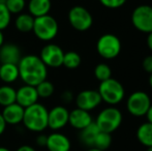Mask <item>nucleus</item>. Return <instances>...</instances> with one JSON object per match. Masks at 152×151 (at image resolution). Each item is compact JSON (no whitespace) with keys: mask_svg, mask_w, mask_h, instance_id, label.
Instances as JSON below:
<instances>
[{"mask_svg":"<svg viewBox=\"0 0 152 151\" xmlns=\"http://www.w3.org/2000/svg\"><path fill=\"white\" fill-rule=\"evenodd\" d=\"M22 58V53L17 44H3L0 47V63H10L18 64Z\"/></svg>","mask_w":152,"mask_h":151,"instance_id":"obj_16","label":"nucleus"},{"mask_svg":"<svg viewBox=\"0 0 152 151\" xmlns=\"http://www.w3.org/2000/svg\"><path fill=\"white\" fill-rule=\"evenodd\" d=\"M61 98H62V101H63L64 103H70V101L74 99V95H72V93L70 92V91L66 90V91H64V92L62 93Z\"/></svg>","mask_w":152,"mask_h":151,"instance_id":"obj_33","label":"nucleus"},{"mask_svg":"<svg viewBox=\"0 0 152 151\" xmlns=\"http://www.w3.org/2000/svg\"><path fill=\"white\" fill-rule=\"evenodd\" d=\"M149 85H150V87L152 89V74L150 75V77H149Z\"/></svg>","mask_w":152,"mask_h":151,"instance_id":"obj_40","label":"nucleus"},{"mask_svg":"<svg viewBox=\"0 0 152 151\" xmlns=\"http://www.w3.org/2000/svg\"><path fill=\"white\" fill-rule=\"evenodd\" d=\"M27 7L28 12L33 18H38L49 15L52 8V2L51 0H29Z\"/></svg>","mask_w":152,"mask_h":151,"instance_id":"obj_18","label":"nucleus"},{"mask_svg":"<svg viewBox=\"0 0 152 151\" xmlns=\"http://www.w3.org/2000/svg\"><path fill=\"white\" fill-rule=\"evenodd\" d=\"M0 67H1V63H0Z\"/></svg>","mask_w":152,"mask_h":151,"instance_id":"obj_43","label":"nucleus"},{"mask_svg":"<svg viewBox=\"0 0 152 151\" xmlns=\"http://www.w3.org/2000/svg\"><path fill=\"white\" fill-rule=\"evenodd\" d=\"M19 79L18 64H10L4 63L0 67V80L6 85L15 83Z\"/></svg>","mask_w":152,"mask_h":151,"instance_id":"obj_19","label":"nucleus"},{"mask_svg":"<svg viewBox=\"0 0 152 151\" xmlns=\"http://www.w3.org/2000/svg\"><path fill=\"white\" fill-rule=\"evenodd\" d=\"M112 135L108 133H104V131H99L98 135L96 136L95 141H94V148H97L102 151H106L110 146L112 145Z\"/></svg>","mask_w":152,"mask_h":151,"instance_id":"obj_25","label":"nucleus"},{"mask_svg":"<svg viewBox=\"0 0 152 151\" xmlns=\"http://www.w3.org/2000/svg\"><path fill=\"white\" fill-rule=\"evenodd\" d=\"M25 109L18 105L17 103L12 104L10 106L3 107V110L1 112V115L3 117L6 124L10 125H18L22 123L23 117H24Z\"/></svg>","mask_w":152,"mask_h":151,"instance_id":"obj_17","label":"nucleus"},{"mask_svg":"<svg viewBox=\"0 0 152 151\" xmlns=\"http://www.w3.org/2000/svg\"><path fill=\"white\" fill-rule=\"evenodd\" d=\"M16 151H36V150L30 145H22V146H20Z\"/></svg>","mask_w":152,"mask_h":151,"instance_id":"obj_35","label":"nucleus"},{"mask_svg":"<svg viewBox=\"0 0 152 151\" xmlns=\"http://www.w3.org/2000/svg\"><path fill=\"white\" fill-rule=\"evenodd\" d=\"M16 103V89L10 85L0 86V106L6 107Z\"/></svg>","mask_w":152,"mask_h":151,"instance_id":"obj_23","label":"nucleus"},{"mask_svg":"<svg viewBox=\"0 0 152 151\" xmlns=\"http://www.w3.org/2000/svg\"><path fill=\"white\" fill-rule=\"evenodd\" d=\"M146 42H147V46H148L149 50L152 52V32L147 34V40H146Z\"/></svg>","mask_w":152,"mask_h":151,"instance_id":"obj_36","label":"nucleus"},{"mask_svg":"<svg viewBox=\"0 0 152 151\" xmlns=\"http://www.w3.org/2000/svg\"><path fill=\"white\" fill-rule=\"evenodd\" d=\"M142 66H143V69H144L146 73L151 75L152 74V55H149V56L145 57V58L143 59Z\"/></svg>","mask_w":152,"mask_h":151,"instance_id":"obj_31","label":"nucleus"},{"mask_svg":"<svg viewBox=\"0 0 152 151\" xmlns=\"http://www.w3.org/2000/svg\"><path fill=\"white\" fill-rule=\"evenodd\" d=\"M59 31L58 22L50 15L34 18L32 32L42 42H51L57 36Z\"/></svg>","mask_w":152,"mask_h":151,"instance_id":"obj_5","label":"nucleus"},{"mask_svg":"<svg viewBox=\"0 0 152 151\" xmlns=\"http://www.w3.org/2000/svg\"><path fill=\"white\" fill-rule=\"evenodd\" d=\"M69 111L63 106H56L49 111L48 127L52 131H60L68 124Z\"/></svg>","mask_w":152,"mask_h":151,"instance_id":"obj_12","label":"nucleus"},{"mask_svg":"<svg viewBox=\"0 0 152 151\" xmlns=\"http://www.w3.org/2000/svg\"><path fill=\"white\" fill-rule=\"evenodd\" d=\"M86 151H102V150L97 149V148H94V147H91V148H88Z\"/></svg>","mask_w":152,"mask_h":151,"instance_id":"obj_39","label":"nucleus"},{"mask_svg":"<svg viewBox=\"0 0 152 151\" xmlns=\"http://www.w3.org/2000/svg\"><path fill=\"white\" fill-rule=\"evenodd\" d=\"M147 151H152V147H148V148H147Z\"/></svg>","mask_w":152,"mask_h":151,"instance_id":"obj_42","label":"nucleus"},{"mask_svg":"<svg viewBox=\"0 0 152 151\" xmlns=\"http://www.w3.org/2000/svg\"><path fill=\"white\" fill-rule=\"evenodd\" d=\"M81 62H82V58H81L80 54H78L77 52L69 51V52L64 53L63 62H62V65L64 67H66L68 69H78L81 65Z\"/></svg>","mask_w":152,"mask_h":151,"instance_id":"obj_24","label":"nucleus"},{"mask_svg":"<svg viewBox=\"0 0 152 151\" xmlns=\"http://www.w3.org/2000/svg\"><path fill=\"white\" fill-rule=\"evenodd\" d=\"M151 106L150 96L144 91H136L128 96L126 101V109L134 117H143Z\"/></svg>","mask_w":152,"mask_h":151,"instance_id":"obj_8","label":"nucleus"},{"mask_svg":"<svg viewBox=\"0 0 152 151\" xmlns=\"http://www.w3.org/2000/svg\"><path fill=\"white\" fill-rule=\"evenodd\" d=\"M0 151H10V150L6 147H0Z\"/></svg>","mask_w":152,"mask_h":151,"instance_id":"obj_41","label":"nucleus"},{"mask_svg":"<svg viewBox=\"0 0 152 151\" xmlns=\"http://www.w3.org/2000/svg\"><path fill=\"white\" fill-rule=\"evenodd\" d=\"M5 6L12 15L22 14L26 7V0H6Z\"/></svg>","mask_w":152,"mask_h":151,"instance_id":"obj_28","label":"nucleus"},{"mask_svg":"<svg viewBox=\"0 0 152 151\" xmlns=\"http://www.w3.org/2000/svg\"><path fill=\"white\" fill-rule=\"evenodd\" d=\"M93 122L90 112L85 111V110L76 108L72 111L69 112V117H68V124L75 129L82 131L85 127L90 125Z\"/></svg>","mask_w":152,"mask_h":151,"instance_id":"obj_14","label":"nucleus"},{"mask_svg":"<svg viewBox=\"0 0 152 151\" xmlns=\"http://www.w3.org/2000/svg\"><path fill=\"white\" fill-rule=\"evenodd\" d=\"M63 56L64 52L61 47L56 44H52V42L42 47L39 54V58L45 63V65L51 69H58L62 66Z\"/></svg>","mask_w":152,"mask_h":151,"instance_id":"obj_10","label":"nucleus"},{"mask_svg":"<svg viewBox=\"0 0 152 151\" xmlns=\"http://www.w3.org/2000/svg\"><path fill=\"white\" fill-rule=\"evenodd\" d=\"M97 91L102 97V101L112 107L120 104L125 96L123 85L118 80L113 78L100 82Z\"/></svg>","mask_w":152,"mask_h":151,"instance_id":"obj_3","label":"nucleus"},{"mask_svg":"<svg viewBox=\"0 0 152 151\" xmlns=\"http://www.w3.org/2000/svg\"><path fill=\"white\" fill-rule=\"evenodd\" d=\"M6 125H7V124H6V122L4 121V119H3V117H2L1 113H0V136H1L4 131H5Z\"/></svg>","mask_w":152,"mask_h":151,"instance_id":"obj_34","label":"nucleus"},{"mask_svg":"<svg viewBox=\"0 0 152 151\" xmlns=\"http://www.w3.org/2000/svg\"><path fill=\"white\" fill-rule=\"evenodd\" d=\"M97 125L95 124V122H92L90 125H88L87 127H85L84 129L80 131V141L83 145H85L86 147L91 148L94 145V141H95L96 136L99 133Z\"/></svg>","mask_w":152,"mask_h":151,"instance_id":"obj_21","label":"nucleus"},{"mask_svg":"<svg viewBox=\"0 0 152 151\" xmlns=\"http://www.w3.org/2000/svg\"><path fill=\"white\" fill-rule=\"evenodd\" d=\"M35 88L39 98H49L50 96H52L55 91L53 83H51L48 80H45L44 82L39 83L37 86H35Z\"/></svg>","mask_w":152,"mask_h":151,"instance_id":"obj_26","label":"nucleus"},{"mask_svg":"<svg viewBox=\"0 0 152 151\" xmlns=\"http://www.w3.org/2000/svg\"><path fill=\"white\" fill-rule=\"evenodd\" d=\"M46 148L49 151H70L72 143L64 133L54 131L48 136Z\"/></svg>","mask_w":152,"mask_h":151,"instance_id":"obj_15","label":"nucleus"},{"mask_svg":"<svg viewBox=\"0 0 152 151\" xmlns=\"http://www.w3.org/2000/svg\"><path fill=\"white\" fill-rule=\"evenodd\" d=\"M15 27L21 33L32 32L34 24V18L29 12H22L19 14L15 19Z\"/></svg>","mask_w":152,"mask_h":151,"instance_id":"obj_20","label":"nucleus"},{"mask_svg":"<svg viewBox=\"0 0 152 151\" xmlns=\"http://www.w3.org/2000/svg\"><path fill=\"white\" fill-rule=\"evenodd\" d=\"M77 108L90 112L102 104V97L97 90H83L75 98Z\"/></svg>","mask_w":152,"mask_h":151,"instance_id":"obj_11","label":"nucleus"},{"mask_svg":"<svg viewBox=\"0 0 152 151\" xmlns=\"http://www.w3.org/2000/svg\"><path fill=\"white\" fill-rule=\"evenodd\" d=\"M49 110L44 105L36 103L24 111L22 123L28 131L33 133H42L48 127Z\"/></svg>","mask_w":152,"mask_h":151,"instance_id":"obj_2","label":"nucleus"},{"mask_svg":"<svg viewBox=\"0 0 152 151\" xmlns=\"http://www.w3.org/2000/svg\"><path fill=\"white\" fill-rule=\"evenodd\" d=\"M145 116L147 117V122L152 123V104H151L150 108H149V110L147 111V113H146Z\"/></svg>","mask_w":152,"mask_h":151,"instance_id":"obj_37","label":"nucleus"},{"mask_svg":"<svg viewBox=\"0 0 152 151\" xmlns=\"http://www.w3.org/2000/svg\"><path fill=\"white\" fill-rule=\"evenodd\" d=\"M127 0H99V2L107 8H111V9H116L125 4Z\"/></svg>","mask_w":152,"mask_h":151,"instance_id":"obj_30","label":"nucleus"},{"mask_svg":"<svg viewBox=\"0 0 152 151\" xmlns=\"http://www.w3.org/2000/svg\"><path fill=\"white\" fill-rule=\"evenodd\" d=\"M12 15L5 6V3H0V30L1 31L10 26L12 22Z\"/></svg>","mask_w":152,"mask_h":151,"instance_id":"obj_29","label":"nucleus"},{"mask_svg":"<svg viewBox=\"0 0 152 151\" xmlns=\"http://www.w3.org/2000/svg\"><path fill=\"white\" fill-rule=\"evenodd\" d=\"M123 116L119 109L115 107H108L98 113L96 120L94 121L97 125L98 129L104 133H108L112 135L114 131L120 127Z\"/></svg>","mask_w":152,"mask_h":151,"instance_id":"obj_4","label":"nucleus"},{"mask_svg":"<svg viewBox=\"0 0 152 151\" xmlns=\"http://www.w3.org/2000/svg\"><path fill=\"white\" fill-rule=\"evenodd\" d=\"M18 69L19 79H21L25 85L34 87L47 80L48 76V67L39 56L33 54L22 56L18 63Z\"/></svg>","mask_w":152,"mask_h":151,"instance_id":"obj_1","label":"nucleus"},{"mask_svg":"<svg viewBox=\"0 0 152 151\" xmlns=\"http://www.w3.org/2000/svg\"><path fill=\"white\" fill-rule=\"evenodd\" d=\"M137 139L145 147H152V123L144 122L137 129Z\"/></svg>","mask_w":152,"mask_h":151,"instance_id":"obj_22","label":"nucleus"},{"mask_svg":"<svg viewBox=\"0 0 152 151\" xmlns=\"http://www.w3.org/2000/svg\"><path fill=\"white\" fill-rule=\"evenodd\" d=\"M68 22L70 26L77 31H87L93 24V17L86 7L82 5H76L68 12Z\"/></svg>","mask_w":152,"mask_h":151,"instance_id":"obj_7","label":"nucleus"},{"mask_svg":"<svg viewBox=\"0 0 152 151\" xmlns=\"http://www.w3.org/2000/svg\"><path fill=\"white\" fill-rule=\"evenodd\" d=\"M4 44V35H3V32L0 30V47Z\"/></svg>","mask_w":152,"mask_h":151,"instance_id":"obj_38","label":"nucleus"},{"mask_svg":"<svg viewBox=\"0 0 152 151\" xmlns=\"http://www.w3.org/2000/svg\"><path fill=\"white\" fill-rule=\"evenodd\" d=\"M47 139H48V136L46 135H38L36 138V144L40 147H46L47 145Z\"/></svg>","mask_w":152,"mask_h":151,"instance_id":"obj_32","label":"nucleus"},{"mask_svg":"<svg viewBox=\"0 0 152 151\" xmlns=\"http://www.w3.org/2000/svg\"><path fill=\"white\" fill-rule=\"evenodd\" d=\"M38 99L39 96L34 86L24 84L23 86L16 89V103L24 109L38 103Z\"/></svg>","mask_w":152,"mask_h":151,"instance_id":"obj_13","label":"nucleus"},{"mask_svg":"<svg viewBox=\"0 0 152 151\" xmlns=\"http://www.w3.org/2000/svg\"><path fill=\"white\" fill-rule=\"evenodd\" d=\"M132 23L134 27L140 32H152V6L147 4L139 5L132 10Z\"/></svg>","mask_w":152,"mask_h":151,"instance_id":"obj_9","label":"nucleus"},{"mask_svg":"<svg viewBox=\"0 0 152 151\" xmlns=\"http://www.w3.org/2000/svg\"><path fill=\"white\" fill-rule=\"evenodd\" d=\"M94 76L98 81L102 82L112 78V69L107 63H99L94 69Z\"/></svg>","mask_w":152,"mask_h":151,"instance_id":"obj_27","label":"nucleus"},{"mask_svg":"<svg viewBox=\"0 0 152 151\" xmlns=\"http://www.w3.org/2000/svg\"><path fill=\"white\" fill-rule=\"evenodd\" d=\"M121 40L112 33L102 34L96 42V51L98 55L106 60H112L118 57L121 53Z\"/></svg>","mask_w":152,"mask_h":151,"instance_id":"obj_6","label":"nucleus"}]
</instances>
